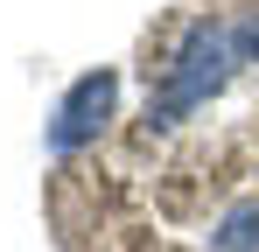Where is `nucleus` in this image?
Masks as SVG:
<instances>
[{
	"mask_svg": "<svg viewBox=\"0 0 259 252\" xmlns=\"http://www.w3.org/2000/svg\"><path fill=\"white\" fill-rule=\"evenodd\" d=\"M231 63H238L231 28L224 21H189L182 42H175V56H168V70H161V98H147V133H161L182 112H196L203 98H217L224 77H231Z\"/></svg>",
	"mask_w": 259,
	"mask_h": 252,
	"instance_id": "nucleus-1",
	"label": "nucleus"
},
{
	"mask_svg": "<svg viewBox=\"0 0 259 252\" xmlns=\"http://www.w3.org/2000/svg\"><path fill=\"white\" fill-rule=\"evenodd\" d=\"M112 105H119V70H84V77L56 98V112H49V154L91 147V140L105 133V119H112Z\"/></svg>",
	"mask_w": 259,
	"mask_h": 252,
	"instance_id": "nucleus-2",
	"label": "nucleus"
},
{
	"mask_svg": "<svg viewBox=\"0 0 259 252\" xmlns=\"http://www.w3.org/2000/svg\"><path fill=\"white\" fill-rule=\"evenodd\" d=\"M210 252H259V196H238L210 224Z\"/></svg>",
	"mask_w": 259,
	"mask_h": 252,
	"instance_id": "nucleus-3",
	"label": "nucleus"
},
{
	"mask_svg": "<svg viewBox=\"0 0 259 252\" xmlns=\"http://www.w3.org/2000/svg\"><path fill=\"white\" fill-rule=\"evenodd\" d=\"M231 49H238V63H259V14H245L231 28Z\"/></svg>",
	"mask_w": 259,
	"mask_h": 252,
	"instance_id": "nucleus-4",
	"label": "nucleus"
}]
</instances>
